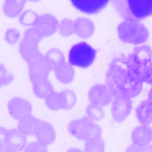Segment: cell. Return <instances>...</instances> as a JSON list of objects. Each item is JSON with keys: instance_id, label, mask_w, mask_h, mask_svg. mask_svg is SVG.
Instances as JSON below:
<instances>
[{"instance_id": "obj_1", "label": "cell", "mask_w": 152, "mask_h": 152, "mask_svg": "<svg viewBox=\"0 0 152 152\" xmlns=\"http://www.w3.org/2000/svg\"><path fill=\"white\" fill-rule=\"evenodd\" d=\"M105 81L113 97L124 95L134 99L141 95L145 85L142 75L129 66L125 56L117 57L112 61Z\"/></svg>"}, {"instance_id": "obj_2", "label": "cell", "mask_w": 152, "mask_h": 152, "mask_svg": "<svg viewBox=\"0 0 152 152\" xmlns=\"http://www.w3.org/2000/svg\"><path fill=\"white\" fill-rule=\"evenodd\" d=\"M113 8L126 21L138 22L152 15V0H111Z\"/></svg>"}, {"instance_id": "obj_3", "label": "cell", "mask_w": 152, "mask_h": 152, "mask_svg": "<svg viewBox=\"0 0 152 152\" xmlns=\"http://www.w3.org/2000/svg\"><path fill=\"white\" fill-rule=\"evenodd\" d=\"M68 131L75 139L84 142L102 137V134L101 126L86 116L71 120L68 125Z\"/></svg>"}, {"instance_id": "obj_4", "label": "cell", "mask_w": 152, "mask_h": 152, "mask_svg": "<svg viewBox=\"0 0 152 152\" xmlns=\"http://www.w3.org/2000/svg\"><path fill=\"white\" fill-rule=\"evenodd\" d=\"M97 57V51L84 41L76 43L70 47L68 54V62L73 67L85 69L92 66Z\"/></svg>"}, {"instance_id": "obj_5", "label": "cell", "mask_w": 152, "mask_h": 152, "mask_svg": "<svg viewBox=\"0 0 152 152\" xmlns=\"http://www.w3.org/2000/svg\"><path fill=\"white\" fill-rule=\"evenodd\" d=\"M117 34L120 41L134 47L147 44L150 33L143 25L138 22L126 21L117 28Z\"/></svg>"}, {"instance_id": "obj_6", "label": "cell", "mask_w": 152, "mask_h": 152, "mask_svg": "<svg viewBox=\"0 0 152 152\" xmlns=\"http://www.w3.org/2000/svg\"><path fill=\"white\" fill-rule=\"evenodd\" d=\"M41 38L35 28H28L24 32L19 45V52L28 64L42 56L39 49Z\"/></svg>"}, {"instance_id": "obj_7", "label": "cell", "mask_w": 152, "mask_h": 152, "mask_svg": "<svg viewBox=\"0 0 152 152\" xmlns=\"http://www.w3.org/2000/svg\"><path fill=\"white\" fill-rule=\"evenodd\" d=\"M46 107L51 110H69L74 108L77 102L76 94L70 89L59 92L52 91L44 99Z\"/></svg>"}, {"instance_id": "obj_8", "label": "cell", "mask_w": 152, "mask_h": 152, "mask_svg": "<svg viewBox=\"0 0 152 152\" xmlns=\"http://www.w3.org/2000/svg\"><path fill=\"white\" fill-rule=\"evenodd\" d=\"M125 57L129 66L142 76L144 70L152 62V47L147 44L134 47Z\"/></svg>"}, {"instance_id": "obj_9", "label": "cell", "mask_w": 152, "mask_h": 152, "mask_svg": "<svg viewBox=\"0 0 152 152\" xmlns=\"http://www.w3.org/2000/svg\"><path fill=\"white\" fill-rule=\"evenodd\" d=\"M112 118L116 123L121 124L134 112V99L124 95L114 96L110 104Z\"/></svg>"}, {"instance_id": "obj_10", "label": "cell", "mask_w": 152, "mask_h": 152, "mask_svg": "<svg viewBox=\"0 0 152 152\" xmlns=\"http://www.w3.org/2000/svg\"><path fill=\"white\" fill-rule=\"evenodd\" d=\"M52 66L44 56H40L28 64V75L32 86L48 80Z\"/></svg>"}, {"instance_id": "obj_11", "label": "cell", "mask_w": 152, "mask_h": 152, "mask_svg": "<svg viewBox=\"0 0 152 152\" xmlns=\"http://www.w3.org/2000/svg\"><path fill=\"white\" fill-rule=\"evenodd\" d=\"M113 96L106 84H96L92 86L87 94V98L90 104L101 107L110 105Z\"/></svg>"}, {"instance_id": "obj_12", "label": "cell", "mask_w": 152, "mask_h": 152, "mask_svg": "<svg viewBox=\"0 0 152 152\" xmlns=\"http://www.w3.org/2000/svg\"><path fill=\"white\" fill-rule=\"evenodd\" d=\"M33 136L37 141L48 146L55 142L56 132L54 127L50 122L37 118Z\"/></svg>"}, {"instance_id": "obj_13", "label": "cell", "mask_w": 152, "mask_h": 152, "mask_svg": "<svg viewBox=\"0 0 152 152\" xmlns=\"http://www.w3.org/2000/svg\"><path fill=\"white\" fill-rule=\"evenodd\" d=\"M8 113L11 118L19 121L27 115L32 114L33 107L31 103L22 97H12L7 104Z\"/></svg>"}, {"instance_id": "obj_14", "label": "cell", "mask_w": 152, "mask_h": 152, "mask_svg": "<svg viewBox=\"0 0 152 152\" xmlns=\"http://www.w3.org/2000/svg\"><path fill=\"white\" fill-rule=\"evenodd\" d=\"M111 0H70L73 7L81 13L94 15L107 7Z\"/></svg>"}, {"instance_id": "obj_15", "label": "cell", "mask_w": 152, "mask_h": 152, "mask_svg": "<svg viewBox=\"0 0 152 152\" xmlns=\"http://www.w3.org/2000/svg\"><path fill=\"white\" fill-rule=\"evenodd\" d=\"M130 140L133 144L144 148L152 143V127L150 125H138L130 133Z\"/></svg>"}, {"instance_id": "obj_16", "label": "cell", "mask_w": 152, "mask_h": 152, "mask_svg": "<svg viewBox=\"0 0 152 152\" xmlns=\"http://www.w3.org/2000/svg\"><path fill=\"white\" fill-rule=\"evenodd\" d=\"M134 115L138 124H152V102L147 98L139 102L134 106Z\"/></svg>"}, {"instance_id": "obj_17", "label": "cell", "mask_w": 152, "mask_h": 152, "mask_svg": "<svg viewBox=\"0 0 152 152\" xmlns=\"http://www.w3.org/2000/svg\"><path fill=\"white\" fill-rule=\"evenodd\" d=\"M4 143L17 152L23 151L27 144V137L21 134L17 129L7 130L5 134Z\"/></svg>"}, {"instance_id": "obj_18", "label": "cell", "mask_w": 152, "mask_h": 152, "mask_svg": "<svg viewBox=\"0 0 152 152\" xmlns=\"http://www.w3.org/2000/svg\"><path fill=\"white\" fill-rule=\"evenodd\" d=\"M56 79L61 84H70L75 77L74 67L67 61L63 62L53 68Z\"/></svg>"}, {"instance_id": "obj_19", "label": "cell", "mask_w": 152, "mask_h": 152, "mask_svg": "<svg viewBox=\"0 0 152 152\" xmlns=\"http://www.w3.org/2000/svg\"><path fill=\"white\" fill-rule=\"evenodd\" d=\"M26 1V0H4L2 6L4 14L9 18H18L23 12Z\"/></svg>"}, {"instance_id": "obj_20", "label": "cell", "mask_w": 152, "mask_h": 152, "mask_svg": "<svg viewBox=\"0 0 152 152\" xmlns=\"http://www.w3.org/2000/svg\"><path fill=\"white\" fill-rule=\"evenodd\" d=\"M37 120V118L32 114L27 115L18 121L17 129L27 137L33 136Z\"/></svg>"}, {"instance_id": "obj_21", "label": "cell", "mask_w": 152, "mask_h": 152, "mask_svg": "<svg viewBox=\"0 0 152 152\" xmlns=\"http://www.w3.org/2000/svg\"><path fill=\"white\" fill-rule=\"evenodd\" d=\"M85 113V116L96 123L104 119L105 116V112L103 107L92 104L86 108Z\"/></svg>"}, {"instance_id": "obj_22", "label": "cell", "mask_w": 152, "mask_h": 152, "mask_svg": "<svg viewBox=\"0 0 152 152\" xmlns=\"http://www.w3.org/2000/svg\"><path fill=\"white\" fill-rule=\"evenodd\" d=\"M53 90L52 84L49 80L33 86L34 94L40 99H45L47 95Z\"/></svg>"}, {"instance_id": "obj_23", "label": "cell", "mask_w": 152, "mask_h": 152, "mask_svg": "<svg viewBox=\"0 0 152 152\" xmlns=\"http://www.w3.org/2000/svg\"><path fill=\"white\" fill-rule=\"evenodd\" d=\"M44 56L50 62L53 68L66 61L63 53L57 48L50 49L47 51Z\"/></svg>"}, {"instance_id": "obj_24", "label": "cell", "mask_w": 152, "mask_h": 152, "mask_svg": "<svg viewBox=\"0 0 152 152\" xmlns=\"http://www.w3.org/2000/svg\"><path fill=\"white\" fill-rule=\"evenodd\" d=\"M105 143L102 137L84 142V152H105Z\"/></svg>"}, {"instance_id": "obj_25", "label": "cell", "mask_w": 152, "mask_h": 152, "mask_svg": "<svg viewBox=\"0 0 152 152\" xmlns=\"http://www.w3.org/2000/svg\"><path fill=\"white\" fill-rule=\"evenodd\" d=\"M21 34L20 31L16 28H11L5 31L4 40L7 43L10 45L16 44L20 39Z\"/></svg>"}, {"instance_id": "obj_26", "label": "cell", "mask_w": 152, "mask_h": 152, "mask_svg": "<svg viewBox=\"0 0 152 152\" xmlns=\"http://www.w3.org/2000/svg\"><path fill=\"white\" fill-rule=\"evenodd\" d=\"M14 76L10 73L3 64H0V89L2 86H5L12 83Z\"/></svg>"}, {"instance_id": "obj_27", "label": "cell", "mask_w": 152, "mask_h": 152, "mask_svg": "<svg viewBox=\"0 0 152 152\" xmlns=\"http://www.w3.org/2000/svg\"><path fill=\"white\" fill-rule=\"evenodd\" d=\"M23 152H49V151L47 146L36 141L27 144Z\"/></svg>"}, {"instance_id": "obj_28", "label": "cell", "mask_w": 152, "mask_h": 152, "mask_svg": "<svg viewBox=\"0 0 152 152\" xmlns=\"http://www.w3.org/2000/svg\"><path fill=\"white\" fill-rule=\"evenodd\" d=\"M33 14V12L29 11H23L18 18L19 23L23 26H28L35 25V22L34 19H32Z\"/></svg>"}, {"instance_id": "obj_29", "label": "cell", "mask_w": 152, "mask_h": 152, "mask_svg": "<svg viewBox=\"0 0 152 152\" xmlns=\"http://www.w3.org/2000/svg\"><path fill=\"white\" fill-rule=\"evenodd\" d=\"M142 78L145 85H152V62L144 70L142 74Z\"/></svg>"}, {"instance_id": "obj_30", "label": "cell", "mask_w": 152, "mask_h": 152, "mask_svg": "<svg viewBox=\"0 0 152 152\" xmlns=\"http://www.w3.org/2000/svg\"><path fill=\"white\" fill-rule=\"evenodd\" d=\"M142 148L131 144L125 150V152H142Z\"/></svg>"}, {"instance_id": "obj_31", "label": "cell", "mask_w": 152, "mask_h": 152, "mask_svg": "<svg viewBox=\"0 0 152 152\" xmlns=\"http://www.w3.org/2000/svg\"><path fill=\"white\" fill-rule=\"evenodd\" d=\"M0 152H17L4 143H0Z\"/></svg>"}, {"instance_id": "obj_32", "label": "cell", "mask_w": 152, "mask_h": 152, "mask_svg": "<svg viewBox=\"0 0 152 152\" xmlns=\"http://www.w3.org/2000/svg\"><path fill=\"white\" fill-rule=\"evenodd\" d=\"M7 130L5 128L0 126V143H4V137Z\"/></svg>"}, {"instance_id": "obj_33", "label": "cell", "mask_w": 152, "mask_h": 152, "mask_svg": "<svg viewBox=\"0 0 152 152\" xmlns=\"http://www.w3.org/2000/svg\"><path fill=\"white\" fill-rule=\"evenodd\" d=\"M147 98L152 102V85L150 86L147 93Z\"/></svg>"}, {"instance_id": "obj_34", "label": "cell", "mask_w": 152, "mask_h": 152, "mask_svg": "<svg viewBox=\"0 0 152 152\" xmlns=\"http://www.w3.org/2000/svg\"><path fill=\"white\" fill-rule=\"evenodd\" d=\"M66 152H84V151L83 150H81L79 148L72 147V148L68 149Z\"/></svg>"}, {"instance_id": "obj_35", "label": "cell", "mask_w": 152, "mask_h": 152, "mask_svg": "<svg viewBox=\"0 0 152 152\" xmlns=\"http://www.w3.org/2000/svg\"><path fill=\"white\" fill-rule=\"evenodd\" d=\"M142 152H152V143L142 148Z\"/></svg>"}]
</instances>
